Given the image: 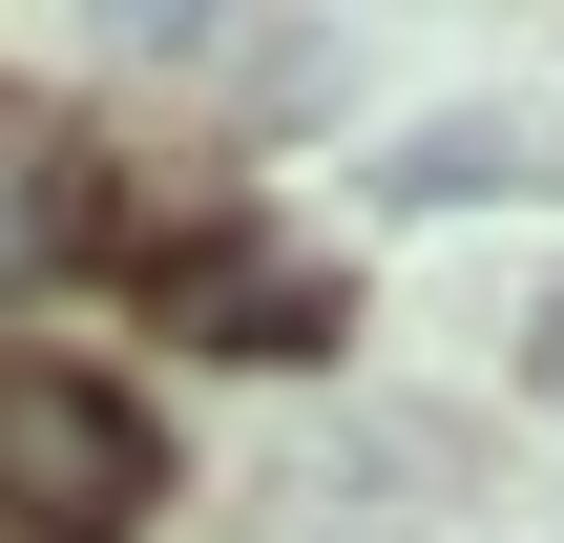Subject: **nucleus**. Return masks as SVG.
Segmentation results:
<instances>
[{
    "label": "nucleus",
    "mask_w": 564,
    "mask_h": 543,
    "mask_svg": "<svg viewBox=\"0 0 564 543\" xmlns=\"http://www.w3.org/2000/svg\"><path fill=\"white\" fill-rule=\"evenodd\" d=\"M167 502L147 398H105L84 356H0V543H126Z\"/></svg>",
    "instance_id": "f257e3e1"
},
{
    "label": "nucleus",
    "mask_w": 564,
    "mask_h": 543,
    "mask_svg": "<svg viewBox=\"0 0 564 543\" xmlns=\"http://www.w3.org/2000/svg\"><path fill=\"white\" fill-rule=\"evenodd\" d=\"M147 272H167V314H188L209 356H335V293H314L293 251H230V230H147Z\"/></svg>",
    "instance_id": "f03ea898"
},
{
    "label": "nucleus",
    "mask_w": 564,
    "mask_h": 543,
    "mask_svg": "<svg viewBox=\"0 0 564 543\" xmlns=\"http://www.w3.org/2000/svg\"><path fill=\"white\" fill-rule=\"evenodd\" d=\"M481 188H523V126H419L398 146V209H481Z\"/></svg>",
    "instance_id": "7ed1b4c3"
}]
</instances>
